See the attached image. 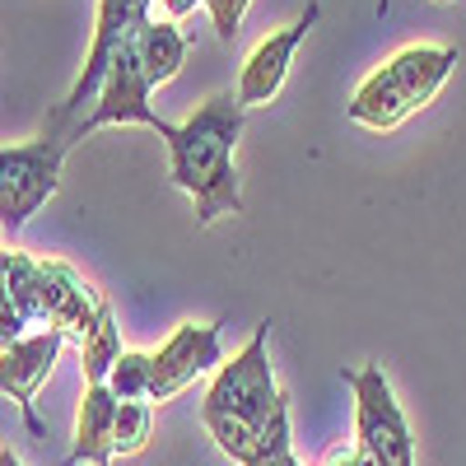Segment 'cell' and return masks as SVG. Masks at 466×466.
<instances>
[{"instance_id":"1","label":"cell","mask_w":466,"mask_h":466,"mask_svg":"<svg viewBox=\"0 0 466 466\" xmlns=\"http://www.w3.org/2000/svg\"><path fill=\"white\" fill-rule=\"evenodd\" d=\"M248 107L238 94H210L182 127L168 131V177L197 201V224H215L219 215H243L238 149Z\"/></svg>"},{"instance_id":"2","label":"cell","mask_w":466,"mask_h":466,"mask_svg":"<svg viewBox=\"0 0 466 466\" xmlns=\"http://www.w3.org/2000/svg\"><path fill=\"white\" fill-rule=\"evenodd\" d=\"M266 336H270V322H261L238 355L215 369L206 406H201L206 434L219 443L224 457H233L238 466L257 452L266 424H270V410H276V401H280L276 373H270Z\"/></svg>"},{"instance_id":"3","label":"cell","mask_w":466,"mask_h":466,"mask_svg":"<svg viewBox=\"0 0 466 466\" xmlns=\"http://www.w3.org/2000/svg\"><path fill=\"white\" fill-rule=\"evenodd\" d=\"M452 66H457V47H430V43L406 47L392 61H382L355 89V98L345 103V116L369 131H397L406 116H415L420 107L439 98Z\"/></svg>"},{"instance_id":"4","label":"cell","mask_w":466,"mask_h":466,"mask_svg":"<svg viewBox=\"0 0 466 466\" xmlns=\"http://www.w3.org/2000/svg\"><path fill=\"white\" fill-rule=\"evenodd\" d=\"M355 392V457L364 466H415V439L401 415V401L392 397L382 364H364L345 373Z\"/></svg>"},{"instance_id":"5","label":"cell","mask_w":466,"mask_h":466,"mask_svg":"<svg viewBox=\"0 0 466 466\" xmlns=\"http://www.w3.org/2000/svg\"><path fill=\"white\" fill-rule=\"evenodd\" d=\"M66 145L70 140H61V136H43V140L0 149V228L10 238L56 197Z\"/></svg>"},{"instance_id":"6","label":"cell","mask_w":466,"mask_h":466,"mask_svg":"<svg viewBox=\"0 0 466 466\" xmlns=\"http://www.w3.org/2000/svg\"><path fill=\"white\" fill-rule=\"evenodd\" d=\"M149 89L154 85H149V75H145V66H140V56L131 47V37H127V43L116 47V56L107 61V75L98 85V103L80 122L75 140H85V136H94L103 127H149V131H159L168 140L173 122H164V116L149 107Z\"/></svg>"},{"instance_id":"7","label":"cell","mask_w":466,"mask_h":466,"mask_svg":"<svg viewBox=\"0 0 466 466\" xmlns=\"http://www.w3.org/2000/svg\"><path fill=\"white\" fill-rule=\"evenodd\" d=\"M224 364V322H182L149 355V401H168Z\"/></svg>"},{"instance_id":"8","label":"cell","mask_w":466,"mask_h":466,"mask_svg":"<svg viewBox=\"0 0 466 466\" xmlns=\"http://www.w3.org/2000/svg\"><path fill=\"white\" fill-rule=\"evenodd\" d=\"M149 19V0H98V28H94V47L85 56V70H80V80L70 85L61 112H56V122H66V116H75L89 98H98V85H103V75H107V61L116 56V47L127 43V37L136 33V24Z\"/></svg>"},{"instance_id":"9","label":"cell","mask_w":466,"mask_h":466,"mask_svg":"<svg viewBox=\"0 0 466 466\" xmlns=\"http://www.w3.org/2000/svg\"><path fill=\"white\" fill-rule=\"evenodd\" d=\"M61 345H66V336L43 327V331L15 340L10 350H0V397H10L19 406V415H24V424L33 434H43V420H37V410H33L37 387L52 378V364L61 355Z\"/></svg>"},{"instance_id":"10","label":"cell","mask_w":466,"mask_h":466,"mask_svg":"<svg viewBox=\"0 0 466 466\" xmlns=\"http://www.w3.org/2000/svg\"><path fill=\"white\" fill-rule=\"evenodd\" d=\"M103 294L66 261H43V327L61 331L66 340H85L98 322Z\"/></svg>"},{"instance_id":"11","label":"cell","mask_w":466,"mask_h":466,"mask_svg":"<svg viewBox=\"0 0 466 466\" xmlns=\"http://www.w3.org/2000/svg\"><path fill=\"white\" fill-rule=\"evenodd\" d=\"M318 5H308L289 28H280V33H270L266 43L248 56V66H243V75H238V103L243 107H261V103H270L280 89H285V75H289V61H294V52H299V43L308 37V28L318 24Z\"/></svg>"},{"instance_id":"12","label":"cell","mask_w":466,"mask_h":466,"mask_svg":"<svg viewBox=\"0 0 466 466\" xmlns=\"http://www.w3.org/2000/svg\"><path fill=\"white\" fill-rule=\"evenodd\" d=\"M112 430H116V397L107 392V382L85 387L80 401V420H75V448L66 457V466H112Z\"/></svg>"},{"instance_id":"13","label":"cell","mask_w":466,"mask_h":466,"mask_svg":"<svg viewBox=\"0 0 466 466\" xmlns=\"http://www.w3.org/2000/svg\"><path fill=\"white\" fill-rule=\"evenodd\" d=\"M131 47H136V56H140V66H145V75H149V85H168L173 75L182 70V61H187V37H182L177 24H168V19H145V24H136Z\"/></svg>"},{"instance_id":"14","label":"cell","mask_w":466,"mask_h":466,"mask_svg":"<svg viewBox=\"0 0 466 466\" xmlns=\"http://www.w3.org/2000/svg\"><path fill=\"white\" fill-rule=\"evenodd\" d=\"M122 360V331H116V318H112V303L103 299V308H98V322H94V331L80 340V364H85V387H94V382H107V373H112V364Z\"/></svg>"},{"instance_id":"15","label":"cell","mask_w":466,"mask_h":466,"mask_svg":"<svg viewBox=\"0 0 466 466\" xmlns=\"http://www.w3.org/2000/svg\"><path fill=\"white\" fill-rule=\"evenodd\" d=\"M243 466H303L294 457V439H289V401L280 397L276 410H270V424H266V434L257 443V452L243 461Z\"/></svg>"},{"instance_id":"16","label":"cell","mask_w":466,"mask_h":466,"mask_svg":"<svg viewBox=\"0 0 466 466\" xmlns=\"http://www.w3.org/2000/svg\"><path fill=\"white\" fill-rule=\"evenodd\" d=\"M154 434V406L149 401H116V430H112V452H140Z\"/></svg>"},{"instance_id":"17","label":"cell","mask_w":466,"mask_h":466,"mask_svg":"<svg viewBox=\"0 0 466 466\" xmlns=\"http://www.w3.org/2000/svg\"><path fill=\"white\" fill-rule=\"evenodd\" d=\"M107 392L116 401H149V355L140 350H122V360L107 373Z\"/></svg>"},{"instance_id":"18","label":"cell","mask_w":466,"mask_h":466,"mask_svg":"<svg viewBox=\"0 0 466 466\" xmlns=\"http://www.w3.org/2000/svg\"><path fill=\"white\" fill-rule=\"evenodd\" d=\"M252 0H206V10H210V24L219 33V43H233L243 28V15H248Z\"/></svg>"},{"instance_id":"19","label":"cell","mask_w":466,"mask_h":466,"mask_svg":"<svg viewBox=\"0 0 466 466\" xmlns=\"http://www.w3.org/2000/svg\"><path fill=\"white\" fill-rule=\"evenodd\" d=\"M159 5H164V15H168V24H173V19L191 15V10H197V5H206V0H159Z\"/></svg>"},{"instance_id":"20","label":"cell","mask_w":466,"mask_h":466,"mask_svg":"<svg viewBox=\"0 0 466 466\" xmlns=\"http://www.w3.org/2000/svg\"><path fill=\"white\" fill-rule=\"evenodd\" d=\"M327 466H364V461H360L355 452H331V461H327Z\"/></svg>"},{"instance_id":"21","label":"cell","mask_w":466,"mask_h":466,"mask_svg":"<svg viewBox=\"0 0 466 466\" xmlns=\"http://www.w3.org/2000/svg\"><path fill=\"white\" fill-rule=\"evenodd\" d=\"M0 466H24V461H19V457H15L10 448H0Z\"/></svg>"},{"instance_id":"22","label":"cell","mask_w":466,"mask_h":466,"mask_svg":"<svg viewBox=\"0 0 466 466\" xmlns=\"http://www.w3.org/2000/svg\"><path fill=\"white\" fill-rule=\"evenodd\" d=\"M378 10H382V15H387V0H382V5H378Z\"/></svg>"},{"instance_id":"23","label":"cell","mask_w":466,"mask_h":466,"mask_svg":"<svg viewBox=\"0 0 466 466\" xmlns=\"http://www.w3.org/2000/svg\"><path fill=\"white\" fill-rule=\"evenodd\" d=\"M439 5H443V0H439Z\"/></svg>"}]
</instances>
